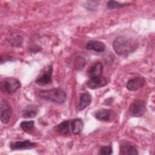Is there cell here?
Returning a JSON list of instances; mask_svg holds the SVG:
<instances>
[{
	"label": "cell",
	"instance_id": "d6986e66",
	"mask_svg": "<svg viewBox=\"0 0 155 155\" xmlns=\"http://www.w3.org/2000/svg\"><path fill=\"white\" fill-rule=\"evenodd\" d=\"M130 3H119L118 2L114 1H109L107 4V7L109 9H114V8H118L125 6L130 5Z\"/></svg>",
	"mask_w": 155,
	"mask_h": 155
},
{
	"label": "cell",
	"instance_id": "ffe728a7",
	"mask_svg": "<svg viewBox=\"0 0 155 155\" xmlns=\"http://www.w3.org/2000/svg\"><path fill=\"white\" fill-rule=\"evenodd\" d=\"M99 5V2L97 1H87L84 6V7L90 11H93L96 10Z\"/></svg>",
	"mask_w": 155,
	"mask_h": 155
},
{
	"label": "cell",
	"instance_id": "7c38bea8",
	"mask_svg": "<svg viewBox=\"0 0 155 155\" xmlns=\"http://www.w3.org/2000/svg\"><path fill=\"white\" fill-rule=\"evenodd\" d=\"M120 154L123 155L137 154V149L128 142H124L120 147Z\"/></svg>",
	"mask_w": 155,
	"mask_h": 155
},
{
	"label": "cell",
	"instance_id": "52a82bcc",
	"mask_svg": "<svg viewBox=\"0 0 155 155\" xmlns=\"http://www.w3.org/2000/svg\"><path fill=\"white\" fill-rule=\"evenodd\" d=\"M145 84V79L142 76H137L128 80L127 88L129 91H136L141 88Z\"/></svg>",
	"mask_w": 155,
	"mask_h": 155
},
{
	"label": "cell",
	"instance_id": "277c9868",
	"mask_svg": "<svg viewBox=\"0 0 155 155\" xmlns=\"http://www.w3.org/2000/svg\"><path fill=\"white\" fill-rule=\"evenodd\" d=\"M146 111V103L144 101L137 99L134 101L130 106L128 112L133 117H141Z\"/></svg>",
	"mask_w": 155,
	"mask_h": 155
},
{
	"label": "cell",
	"instance_id": "4fadbf2b",
	"mask_svg": "<svg viewBox=\"0 0 155 155\" xmlns=\"http://www.w3.org/2000/svg\"><path fill=\"white\" fill-rule=\"evenodd\" d=\"M70 127L71 132L74 134H79L83 130L84 122L81 119H74L70 122Z\"/></svg>",
	"mask_w": 155,
	"mask_h": 155
},
{
	"label": "cell",
	"instance_id": "9c48e42d",
	"mask_svg": "<svg viewBox=\"0 0 155 155\" xmlns=\"http://www.w3.org/2000/svg\"><path fill=\"white\" fill-rule=\"evenodd\" d=\"M107 84V79L104 77L101 76L90 78L87 82V87L92 90L101 88L105 86Z\"/></svg>",
	"mask_w": 155,
	"mask_h": 155
},
{
	"label": "cell",
	"instance_id": "44dd1931",
	"mask_svg": "<svg viewBox=\"0 0 155 155\" xmlns=\"http://www.w3.org/2000/svg\"><path fill=\"white\" fill-rule=\"evenodd\" d=\"M112 153H113L112 147L111 145H108L106 147H102L100 150L99 154H104V155H109L112 154Z\"/></svg>",
	"mask_w": 155,
	"mask_h": 155
},
{
	"label": "cell",
	"instance_id": "7a4b0ae2",
	"mask_svg": "<svg viewBox=\"0 0 155 155\" xmlns=\"http://www.w3.org/2000/svg\"><path fill=\"white\" fill-rule=\"evenodd\" d=\"M39 96L43 100L58 104H64L67 99V96L65 92L56 88L42 90L40 91Z\"/></svg>",
	"mask_w": 155,
	"mask_h": 155
},
{
	"label": "cell",
	"instance_id": "6da1fadb",
	"mask_svg": "<svg viewBox=\"0 0 155 155\" xmlns=\"http://www.w3.org/2000/svg\"><path fill=\"white\" fill-rule=\"evenodd\" d=\"M113 47L115 52L120 56H127L135 49L131 39L121 35L114 39Z\"/></svg>",
	"mask_w": 155,
	"mask_h": 155
},
{
	"label": "cell",
	"instance_id": "2e32d148",
	"mask_svg": "<svg viewBox=\"0 0 155 155\" xmlns=\"http://www.w3.org/2000/svg\"><path fill=\"white\" fill-rule=\"evenodd\" d=\"M70 120H64L57 125V131L61 134L67 135L70 132Z\"/></svg>",
	"mask_w": 155,
	"mask_h": 155
},
{
	"label": "cell",
	"instance_id": "30bf717a",
	"mask_svg": "<svg viewBox=\"0 0 155 155\" xmlns=\"http://www.w3.org/2000/svg\"><path fill=\"white\" fill-rule=\"evenodd\" d=\"M103 70V65L101 62H96L89 67L87 70V74L90 78L101 76Z\"/></svg>",
	"mask_w": 155,
	"mask_h": 155
},
{
	"label": "cell",
	"instance_id": "5bb4252c",
	"mask_svg": "<svg viewBox=\"0 0 155 155\" xmlns=\"http://www.w3.org/2000/svg\"><path fill=\"white\" fill-rule=\"evenodd\" d=\"M112 116V111L109 109H102L95 114V117L97 119L102 121H110Z\"/></svg>",
	"mask_w": 155,
	"mask_h": 155
},
{
	"label": "cell",
	"instance_id": "3957f363",
	"mask_svg": "<svg viewBox=\"0 0 155 155\" xmlns=\"http://www.w3.org/2000/svg\"><path fill=\"white\" fill-rule=\"evenodd\" d=\"M21 84L19 80L15 78H7L1 82V90L2 93L10 94L21 88Z\"/></svg>",
	"mask_w": 155,
	"mask_h": 155
},
{
	"label": "cell",
	"instance_id": "8fae6325",
	"mask_svg": "<svg viewBox=\"0 0 155 155\" xmlns=\"http://www.w3.org/2000/svg\"><path fill=\"white\" fill-rule=\"evenodd\" d=\"M86 48L88 50H91L96 52L101 53L105 50L106 45L104 42L101 41L92 40V41H90L87 43L86 45Z\"/></svg>",
	"mask_w": 155,
	"mask_h": 155
},
{
	"label": "cell",
	"instance_id": "ac0fdd59",
	"mask_svg": "<svg viewBox=\"0 0 155 155\" xmlns=\"http://www.w3.org/2000/svg\"><path fill=\"white\" fill-rule=\"evenodd\" d=\"M34 125L35 122L33 120H26L22 121L20 124V127L26 133H29L33 130L34 128Z\"/></svg>",
	"mask_w": 155,
	"mask_h": 155
},
{
	"label": "cell",
	"instance_id": "8992f818",
	"mask_svg": "<svg viewBox=\"0 0 155 155\" xmlns=\"http://www.w3.org/2000/svg\"><path fill=\"white\" fill-rule=\"evenodd\" d=\"M36 143L31 142L30 140H25L23 141L12 142L10 144V148L12 150H27L36 147Z\"/></svg>",
	"mask_w": 155,
	"mask_h": 155
},
{
	"label": "cell",
	"instance_id": "5b68a950",
	"mask_svg": "<svg viewBox=\"0 0 155 155\" xmlns=\"http://www.w3.org/2000/svg\"><path fill=\"white\" fill-rule=\"evenodd\" d=\"M52 72L53 67L51 65H50L44 70L41 76L36 80V83L40 85H45L51 84L52 82Z\"/></svg>",
	"mask_w": 155,
	"mask_h": 155
},
{
	"label": "cell",
	"instance_id": "ba28073f",
	"mask_svg": "<svg viewBox=\"0 0 155 155\" xmlns=\"http://www.w3.org/2000/svg\"><path fill=\"white\" fill-rule=\"evenodd\" d=\"M12 109L7 101H2L1 104V120L4 124H7L12 116Z\"/></svg>",
	"mask_w": 155,
	"mask_h": 155
},
{
	"label": "cell",
	"instance_id": "e0dca14e",
	"mask_svg": "<svg viewBox=\"0 0 155 155\" xmlns=\"http://www.w3.org/2000/svg\"><path fill=\"white\" fill-rule=\"evenodd\" d=\"M38 113L37 108L34 105L27 106L22 112V116L24 117H35Z\"/></svg>",
	"mask_w": 155,
	"mask_h": 155
},
{
	"label": "cell",
	"instance_id": "9a60e30c",
	"mask_svg": "<svg viewBox=\"0 0 155 155\" xmlns=\"http://www.w3.org/2000/svg\"><path fill=\"white\" fill-rule=\"evenodd\" d=\"M91 102V96L88 93H84L81 95L79 107L80 110H84L88 106Z\"/></svg>",
	"mask_w": 155,
	"mask_h": 155
}]
</instances>
